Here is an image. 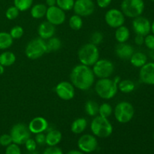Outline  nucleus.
Listing matches in <instances>:
<instances>
[{
	"instance_id": "obj_1",
	"label": "nucleus",
	"mask_w": 154,
	"mask_h": 154,
	"mask_svg": "<svg viewBox=\"0 0 154 154\" xmlns=\"http://www.w3.org/2000/svg\"><path fill=\"white\" fill-rule=\"evenodd\" d=\"M95 75L90 66L76 65L70 73V82L75 88L86 91L91 88L95 83Z\"/></svg>"
},
{
	"instance_id": "obj_2",
	"label": "nucleus",
	"mask_w": 154,
	"mask_h": 154,
	"mask_svg": "<svg viewBox=\"0 0 154 154\" xmlns=\"http://www.w3.org/2000/svg\"><path fill=\"white\" fill-rule=\"evenodd\" d=\"M95 91L102 99H113L118 92V84L111 78H101L95 84Z\"/></svg>"
},
{
	"instance_id": "obj_3",
	"label": "nucleus",
	"mask_w": 154,
	"mask_h": 154,
	"mask_svg": "<svg viewBox=\"0 0 154 154\" xmlns=\"http://www.w3.org/2000/svg\"><path fill=\"white\" fill-rule=\"evenodd\" d=\"M100 54L96 45L87 43L82 45L78 51V57L81 64L87 66H93L99 60Z\"/></svg>"
},
{
	"instance_id": "obj_4",
	"label": "nucleus",
	"mask_w": 154,
	"mask_h": 154,
	"mask_svg": "<svg viewBox=\"0 0 154 154\" xmlns=\"http://www.w3.org/2000/svg\"><path fill=\"white\" fill-rule=\"evenodd\" d=\"M90 129L93 135L101 138H106L113 133V126L108 118L97 115L90 123Z\"/></svg>"
},
{
	"instance_id": "obj_5",
	"label": "nucleus",
	"mask_w": 154,
	"mask_h": 154,
	"mask_svg": "<svg viewBox=\"0 0 154 154\" xmlns=\"http://www.w3.org/2000/svg\"><path fill=\"white\" fill-rule=\"evenodd\" d=\"M116 120L120 123H127L132 120L135 114L134 107L130 102L122 101L117 104L114 109Z\"/></svg>"
},
{
	"instance_id": "obj_6",
	"label": "nucleus",
	"mask_w": 154,
	"mask_h": 154,
	"mask_svg": "<svg viewBox=\"0 0 154 154\" xmlns=\"http://www.w3.org/2000/svg\"><path fill=\"white\" fill-rule=\"evenodd\" d=\"M46 53V41L39 37L30 41L25 48L26 56L31 60H38Z\"/></svg>"
},
{
	"instance_id": "obj_7",
	"label": "nucleus",
	"mask_w": 154,
	"mask_h": 154,
	"mask_svg": "<svg viewBox=\"0 0 154 154\" xmlns=\"http://www.w3.org/2000/svg\"><path fill=\"white\" fill-rule=\"evenodd\" d=\"M120 8L125 17L134 19L143 14L144 2V0H123Z\"/></svg>"
},
{
	"instance_id": "obj_8",
	"label": "nucleus",
	"mask_w": 154,
	"mask_h": 154,
	"mask_svg": "<svg viewBox=\"0 0 154 154\" xmlns=\"http://www.w3.org/2000/svg\"><path fill=\"white\" fill-rule=\"evenodd\" d=\"M93 74L99 79L111 78L114 72V65L111 60L99 59L93 66Z\"/></svg>"
},
{
	"instance_id": "obj_9",
	"label": "nucleus",
	"mask_w": 154,
	"mask_h": 154,
	"mask_svg": "<svg viewBox=\"0 0 154 154\" xmlns=\"http://www.w3.org/2000/svg\"><path fill=\"white\" fill-rule=\"evenodd\" d=\"M10 135L12 138L13 143L22 145L31 136V132L29 129L28 126L24 123H17L14 125L10 131Z\"/></svg>"
},
{
	"instance_id": "obj_10",
	"label": "nucleus",
	"mask_w": 154,
	"mask_h": 154,
	"mask_svg": "<svg viewBox=\"0 0 154 154\" xmlns=\"http://www.w3.org/2000/svg\"><path fill=\"white\" fill-rule=\"evenodd\" d=\"M125 15L121 10L117 8H111L107 11L105 14V21L108 26L117 29L125 23Z\"/></svg>"
},
{
	"instance_id": "obj_11",
	"label": "nucleus",
	"mask_w": 154,
	"mask_h": 154,
	"mask_svg": "<svg viewBox=\"0 0 154 154\" xmlns=\"http://www.w3.org/2000/svg\"><path fill=\"white\" fill-rule=\"evenodd\" d=\"M96 5L93 0H76L75 2L73 10L75 14L81 17H87L93 14Z\"/></svg>"
},
{
	"instance_id": "obj_12",
	"label": "nucleus",
	"mask_w": 154,
	"mask_h": 154,
	"mask_svg": "<svg viewBox=\"0 0 154 154\" xmlns=\"http://www.w3.org/2000/svg\"><path fill=\"white\" fill-rule=\"evenodd\" d=\"M78 147L83 153H93L97 149V139L95 135H90V134H84L78 138Z\"/></svg>"
},
{
	"instance_id": "obj_13",
	"label": "nucleus",
	"mask_w": 154,
	"mask_h": 154,
	"mask_svg": "<svg viewBox=\"0 0 154 154\" xmlns=\"http://www.w3.org/2000/svg\"><path fill=\"white\" fill-rule=\"evenodd\" d=\"M55 92L60 99L69 101L75 97V87L69 81H61L56 86Z\"/></svg>"
},
{
	"instance_id": "obj_14",
	"label": "nucleus",
	"mask_w": 154,
	"mask_h": 154,
	"mask_svg": "<svg viewBox=\"0 0 154 154\" xmlns=\"http://www.w3.org/2000/svg\"><path fill=\"white\" fill-rule=\"evenodd\" d=\"M45 17L47 21L54 26L62 25L64 23L66 19V12L57 5L48 7Z\"/></svg>"
},
{
	"instance_id": "obj_15",
	"label": "nucleus",
	"mask_w": 154,
	"mask_h": 154,
	"mask_svg": "<svg viewBox=\"0 0 154 154\" xmlns=\"http://www.w3.org/2000/svg\"><path fill=\"white\" fill-rule=\"evenodd\" d=\"M132 26L135 34L146 36L147 35L150 34L151 29V23L147 18L141 15L134 18Z\"/></svg>"
},
{
	"instance_id": "obj_16",
	"label": "nucleus",
	"mask_w": 154,
	"mask_h": 154,
	"mask_svg": "<svg viewBox=\"0 0 154 154\" xmlns=\"http://www.w3.org/2000/svg\"><path fill=\"white\" fill-rule=\"evenodd\" d=\"M139 78L147 85H154V63H147L140 68Z\"/></svg>"
},
{
	"instance_id": "obj_17",
	"label": "nucleus",
	"mask_w": 154,
	"mask_h": 154,
	"mask_svg": "<svg viewBox=\"0 0 154 154\" xmlns=\"http://www.w3.org/2000/svg\"><path fill=\"white\" fill-rule=\"evenodd\" d=\"M28 128L31 133H42V132H45L48 129V122L47 121V120L45 117H34L29 123Z\"/></svg>"
},
{
	"instance_id": "obj_18",
	"label": "nucleus",
	"mask_w": 154,
	"mask_h": 154,
	"mask_svg": "<svg viewBox=\"0 0 154 154\" xmlns=\"http://www.w3.org/2000/svg\"><path fill=\"white\" fill-rule=\"evenodd\" d=\"M135 53L133 47L129 44L118 43L115 48V54L121 60H129Z\"/></svg>"
},
{
	"instance_id": "obj_19",
	"label": "nucleus",
	"mask_w": 154,
	"mask_h": 154,
	"mask_svg": "<svg viewBox=\"0 0 154 154\" xmlns=\"http://www.w3.org/2000/svg\"><path fill=\"white\" fill-rule=\"evenodd\" d=\"M56 32V26L53 25L48 21H44L39 24L38 27V35L39 38L47 41L54 36Z\"/></svg>"
},
{
	"instance_id": "obj_20",
	"label": "nucleus",
	"mask_w": 154,
	"mask_h": 154,
	"mask_svg": "<svg viewBox=\"0 0 154 154\" xmlns=\"http://www.w3.org/2000/svg\"><path fill=\"white\" fill-rule=\"evenodd\" d=\"M62 133L57 129H52L48 131L46 134V141L45 144L48 146H57L60 143L62 140Z\"/></svg>"
},
{
	"instance_id": "obj_21",
	"label": "nucleus",
	"mask_w": 154,
	"mask_h": 154,
	"mask_svg": "<svg viewBox=\"0 0 154 154\" xmlns=\"http://www.w3.org/2000/svg\"><path fill=\"white\" fill-rule=\"evenodd\" d=\"M87 127V120L84 117L75 119L71 124V131L74 134L79 135L83 133Z\"/></svg>"
},
{
	"instance_id": "obj_22",
	"label": "nucleus",
	"mask_w": 154,
	"mask_h": 154,
	"mask_svg": "<svg viewBox=\"0 0 154 154\" xmlns=\"http://www.w3.org/2000/svg\"><path fill=\"white\" fill-rule=\"evenodd\" d=\"M47 10H48V7L46 5L38 3V4H35L32 6L30 14L32 17L34 19H42L46 15Z\"/></svg>"
},
{
	"instance_id": "obj_23",
	"label": "nucleus",
	"mask_w": 154,
	"mask_h": 154,
	"mask_svg": "<svg viewBox=\"0 0 154 154\" xmlns=\"http://www.w3.org/2000/svg\"><path fill=\"white\" fill-rule=\"evenodd\" d=\"M115 39L118 43H125L129 40L130 37V31L126 26H121L116 29Z\"/></svg>"
},
{
	"instance_id": "obj_24",
	"label": "nucleus",
	"mask_w": 154,
	"mask_h": 154,
	"mask_svg": "<svg viewBox=\"0 0 154 154\" xmlns=\"http://www.w3.org/2000/svg\"><path fill=\"white\" fill-rule=\"evenodd\" d=\"M129 61L134 67L141 68L147 63V57L144 53L135 52L132 54Z\"/></svg>"
},
{
	"instance_id": "obj_25",
	"label": "nucleus",
	"mask_w": 154,
	"mask_h": 154,
	"mask_svg": "<svg viewBox=\"0 0 154 154\" xmlns=\"http://www.w3.org/2000/svg\"><path fill=\"white\" fill-rule=\"evenodd\" d=\"M16 56L13 52L5 51L0 54V64L4 67L11 66L16 62Z\"/></svg>"
},
{
	"instance_id": "obj_26",
	"label": "nucleus",
	"mask_w": 154,
	"mask_h": 154,
	"mask_svg": "<svg viewBox=\"0 0 154 154\" xmlns=\"http://www.w3.org/2000/svg\"><path fill=\"white\" fill-rule=\"evenodd\" d=\"M14 39L10 33L6 32H0V50L8 49L13 45Z\"/></svg>"
},
{
	"instance_id": "obj_27",
	"label": "nucleus",
	"mask_w": 154,
	"mask_h": 154,
	"mask_svg": "<svg viewBox=\"0 0 154 154\" xmlns=\"http://www.w3.org/2000/svg\"><path fill=\"white\" fill-rule=\"evenodd\" d=\"M47 53L55 52L59 51L62 47V42L59 38L53 36L51 38L48 39L46 42Z\"/></svg>"
},
{
	"instance_id": "obj_28",
	"label": "nucleus",
	"mask_w": 154,
	"mask_h": 154,
	"mask_svg": "<svg viewBox=\"0 0 154 154\" xmlns=\"http://www.w3.org/2000/svg\"><path fill=\"white\" fill-rule=\"evenodd\" d=\"M99 105L93 100H88L85 103L84 109L86 114L90 117H96L99 114Z\"/></svg>"
},
{
	"instance_id": "obj_29",
	"label": "nucleus",
	"mask_w": 154,
	"mask_h": 154,
	"mask_svg": "<svg viewBox=\"0 0 154 154\" xmlns=\"http://www.w3.org/2000/svg\"><path fill=\"white\" fill-rule=\"evenodd\" d=\"M135 88V83L129 79L120 81L118 84V90L123 93H130L134 91Z\"/></svg>"
},
{
	"instance_id": "obj_30",
	"label": "nucleus",
	"mask_w": 154,
	"mask_h": 154,
	"mask_svg": "<svg viewBox=\"0 0 154 154\" xmlns=\"http://www.w3.org/2000/svg\"><path fill=\"white\" fill-rule=\"evenodd\" d=\"M83 24H84V22H83L82 17L79 15L75 14L69 18V25L72 29L78 31L83 27Z\"/></svg>"
},
{
	"instance_id": "obj_31",
	"label": "nucleus",
	"mask_w": 154,
	"mask_h": 154,
	"mask_svg": "<svg viewBox=\"0 0 154 154\" xmlns=\"http://www.w3.org/2000/svg\"><path fill=\"white\" fill-rule=\"evenodd\" d=\"M113 112H114V109H113L112 106L108 102H104L102 105H99L98 115L105 117V118H108L112 115Z\"/></svg>"
},
{
	"instance_id": "obj_32",
	"label": "nucleus",
	"mask_w": 154,
	"mask_h": 154,
	"mask_svg": "<svg viewBox=\"0 0 154 154\" xmlns=\"http://www.w3.org/2000/svg\"><path fill=\"white\" fill-rule=\"evenodd\" d=\"M33 0H14V5L20 11H26L31 8Z\"/></svg>"
},
{
	"instance_id": "obj_33",
	"label": "nucleus",
	"mask_w": 154,
	"mask_h": 154,
	"mask_svg": "<svg viewBox=\"0 0 154 154\" xmlns=\"http://www.w3.org/2000/svg\"><path fill=\"white\" fill-rule=\"evenodd\" d=\"M75 0H57V6L66 11H69L73 9Z\"/></svg>"
},
{
	"instance_id": "obj_34",
	"label": "nucleus",
	"mask_w": 154,
	"mask_h": 154,
	"mask_svg": "<svg viewBox=\"0 0 154 154\" xmlns=\"http://www.w3.org/2000/svg\"><path fill=\"white\" fill-rule=\"evenodd\" d=\"M90 43L98 46V45H101V44L102 43V42H103L104 35L103 34H102V32H101L99 31L93 32L91 34V35H90Z\"/></svg>"
},
{
	"instance_id": "obj_35",
	"label": "nucleus",
	"mask_w": 154,
	"mask_h": 154,
	"mask_svg": "<svg viewBox=\"0 0 154 154\" xmlns=\"http://www.w3.org/2000/svg\"><path fill=\"white\" fill-rule=\"evenodd\" d=\"M10 35L13 39H19L23 37L24 33V30L20 26H14L10 30Z\"/></svg>"
},
{
	"instance_id": "obj_36",
	"label": "nucleus",
	"mask_w": 154,
	"mask_h": 154,
	"mask_svg": "<svg viewBox=\"0 0 154 154\" xmlns=\"http://www.w3.org/2000/svg\"><path fill=\"white\" fill-rule=\"evenodd\" d=\"M20 11L14 6H11L8 8L5 11V17H7V19L10 20H13L17 19L19 16Z\"/></svg>"
},
{
	"instance_id": "obj_37",
	"label": "nucleus",
	"mask_w": 154,
	"mask_h": 154,
	"mask_svg": "<svg viewBox=\"0 0 154 154\" xmlns=\"http://www.w3.org/2000/svg\"><path fill=\"white\" fill-rule=\"evenodd\" d=\"M5 154H21V150L18 144L11 143L6 147Z\"/></svg>"
},
{
	"instance_id": "obj_38",
	"label": "nucleus",
	"mask_w": 154,
	"mask_h": 154,
	"mask_svg": "<svg viewBox=\"0 0 154 154\" xmlns=\"http://www.w3.org/2000/svg\"><path fill=\"white\" fill-rule=\"evenodd\" d=\"M11 143H13V141H12L10 134H3L0 136V145L3 147H7L10 145Z\"/></svg>"
},
{
	"instance_id": "obj_39",
	"label": "nucleus",
	"mask_w": 154,
	"mask_h": 154,
	"mask_svg": "<svg viewBox=\"0 0 154 154\" xmlns=\"http://www.w3.org/2000/svg\"><path fill=\"white\" fill-rule=\"evenodd\" d=\"M144 45L148 49L154 50V35L148 34L144 36Z\"/></svg>"
},
{
	"instance_id": "obj_40",
	"label": "nucleus",
	"mask_w": 154,
	"mask_h": 154,
	"mask_svg": "<svg viewBox=\"0 0 154 154\" xmlns=\"http://www.w3.org/2000/svg\"><path fill=\"white\" fill-rule=\"evenodd\" d=\"M43 154H63V152L57 146H49L44 150Z\"/></svg>"
},
{
	"instance_id": "obj_41",
	"label": "nucleus",
	"mask_w": 154,
	"mask_h": 154,
	"mask_svg": "<svg viewBox=\"0 0 154 154\" xmlns=\"http://www.w3.org/2000/svg\"><path fill=\"white\" fill-rule=\"evenodd\" d=\"M24 144H25L26 148V150H28L29 152L35 151L36 147H37V144H36L35 139L29 138L26 141Z\"/></svg>"
},
{
	"instance_id": "obj_42",
	"label": "nucleus",
	"mask_w": 154,
	"mask_h": 154,
	"mask_svg": "<svg viewBox=\"0 0 154 154\" xmlns=\"http://www.w3.org/2000/svg\"><path fill=\"white\" fill-rule=\"evenodd\" d=\"M35 141L36 144L38 145H44L45 144V141H46V135H45L44 132L35 134Z\"/></svg>"
},
{
	"instance_id": "obj_43",
	"label": "nucleus",
	"mask_w": 154,
	"mask_h": 154,
	"mask_svg": "<svg viewBox=\"0 0 154 154\" xmlns=\"http://www.w3.org/2000/svg\"><path fill=\"white\" fill-rule=\"evenodd\" d=\"M112 0H96V4L101 8H106L111 5Z\"/></svg>"
},
{
	"instance_id": "obj_44",
	"label": "nucleus",
	"mask_w": 154,
	"mask_h": 154,
	"mask_svg": "<svg viewBox=\"0 0 154 154\" xmlns=\"http://www.w3.org/2000/svg\"><path fill=\"white\" fill-rule=\"evenodd\" d=\"M135 43L136 45L141 46L144 43V36L141 35H136L135 37Z\"/></svg>"
},
{
	"instance_id": "obj_45",
	"label": "nucleus",
	"mask_w": 154,
	"mask_h": 154,
	"mask_svg": "<svg viewBox=\"0 0 154 154\" xmlns=\"http://www.w3.org/2000/svg\"><path fill=\"white\" fill-rule=\"evenodd\" d=\"M46 5L48 7L57 5V0H46Z\"/></svg>"
},
{
	"instance_id": "obj_46",
	"label": "nucleus",
	"mask_w": 154,
	"mask_h": 154,
	"mask_svg": "<svg viewBox=\"0 0 154 154\" xmlns=\"http://www.w3.org/2000/svg\"><path fill=\"white\" fill-rule=\"evenodd\" d=\"M66 154H84V153H83V152L81 151V150H70V151L68 152Z\"/></svg>"
},
{
	"instance_id": "obj_47",
	"label": "nucleus",
	"mask_w": 154,
	"mask_h": 154,
	"mask_svg": "<svg viewBox=\"0 0 154 154\" xmlns=\"http://www.w3.org/2000/svg\"><path fill=\"white\" fill-rule=\"evenodd\" d=\"M5 72V67L2 66V65L0 64V75H2Z\"/></svg>"
},
{
	"instance_id": "obj_48",
	"label": "nucleus",
	"mask_w": 154,
	"mask_h": 154,
	"mask_svg": "<svg viewBox=\"0 0 154 154\" xmlns=\"http://www.w3.org/2000/svg\"><path fill=\"white\" fill-rule=\"evenodd\" d=\"M150 32H152V34L154 35V20L151 23V29H150Z\"/></svg>"
},
{
	"instance_id": "obj_49",
	"label": "nucleus",
	"mask_w": 154,
	"mask_h": 154,
	"mask_svg": "<svg viewBox=\"0 0 154 154\" xmlns=\"http://www.w3.org/2000/svg\"><path fill=\"white\" fill-rule=\"evenodd\" d=\"M150 57L153 59V60H154V50H151V51H150Z\"/></svg>"
},
{
	"instance_id": "obj_50",
	"label": "nucleus",
	"mask_w": 154,
	"mask_h": 154,
	"mask_svg": "<svg viewBox=\"0 0 154 154\" xmlns=\"http://www.w3.org/2000/svg\"><path fill=\"white\" fill-rule=\"evenodd\" d=\"M29 154H36V153H35V151H33V152H30Z\"/></svg>"
},
{
	"instance_id": "obj_51",
	"label": "nucleus",
	"mask_w": 154,
	"mask_h": 154,
	"mask_svg": "<svg viewBox=\"0 0 154 154\" xmlns=\"http://www.w3.org/2000/svg\"><path fill=\"white\" fill-rule=\"evenodd\" d=\"M153 139H154V133H153Z\"/></svg>"
},
{
	"instance_id": "obj_52",
	"label": "nucleus",
	"mask_w": 154,
	"mask_h": 154,
	"mask_svg": "<svg viewBox=\"0 0 154 154\" xmlns=\"http://www.w3.org/2000/svg\"><path fill=\"white\" fill-rule=\"evenodd\" d=\"M150 1H152V2H154V0H150Z\"/></svg>"
}]
</instances>
